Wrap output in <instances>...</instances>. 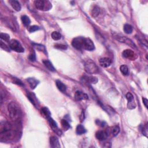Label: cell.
I'll list each match as a JSON object with an SVG mask.
<instances>
[{"label": "cell", "instance_id": "obj_38", "mask_svg": "<svg viewBox=\"0 0 148 148\" xmlns=\"http://www.w3.org/2000/svg\"><path fill=\"white\" fill-rule=\"evenodd\" d=\"M84 113L83 112H82V114L80 115V122H82L83 121H84Z\"/></svg>", "mask_w": 148, "mask_h": 148}, {"label": "cell", "instance_id": "obj_32", "mask_svg": "<svg viewBox=\"0 0 148 148\" xmlns=\"http://www.w3.org/2000/svg\"><path fill=\"white\" fill-rule=\"evenodd\" d=\"M55 47L60 50H66L67 49V46L63 45V44H56V45H55Z\"/></svg>", "mask_w": 148, "mask_h": 148}, {"label": "cell", "instance_id": "obj_18", "mask_svg": "<svg viewBox=\"0 0 148 148\" xmlns=\"http://www.w3.org/2000/svg\"><path fill=\"white\" fill-rule=\"evenodd\" d=\"M76 132L78 135H82L86 132V130L85 128L81 124H79L76 127Z\"/></svg>", "mask_w": 148, "mask_h": 148}, {"label": "cell", "instance_id": "obj_2", "mask_svg": "<svg viewBox=\"0 0 148 148\" xmlns=\"http://www.w3.org/2000/svg\"><path fill=\"white\" fill-rule=\"evenodd\" d=\"M15 130L10 123L1 122L0 125V138L1 141H7L14 137Z\"/></svg>", "mask_w": 148, "mask_h": 148}, {"label": "cell", "instance_id": "obj_7", "mask_svg": "<svg viewBox=\"0 0 148 148\" xmlns=\"http://www.w3.org/2000/svg\"><path fill=\"white\" fill-rule=\"evenodd\" d=\"M115 38L116 40H118V41L120 42H122V43H126L127 45H129L132 48H136V45L135 43H134L131 39H129V38L126 37V36H120V35H116L115 36Z\"/></svg>", "mask_w": 148, "mask_h": 148}, {"label": "cell", "instance_id": "obj_13", "mask_svg": "<svg viewBox=\"0 0 148 148\" xmlns=\"http://www.w3.org/2000/svg\"><path fill=\"white\" fill-rule=\"evenodd\" d=\"M50 143H51V147L56 148L60 147L59 139L55 136H52V137L50 138Z\"/></svg>", "mask_w": 148, "mask_h": 148}, {"label": "cell", "instance_id": "obj_34", "mask_svg": "<svg viewBox=\"0 0 148 148\" xmlns=\"http://www.w3.org/2000/svg\"><path fill=\"white\" fill-rule=\"evenodd\" d=\"M126 98L128 100V102H131L134 100V96L131 93L128 92L126 94Z\"/></svg>", "mask_w": 148, "mask_h": 148}, {"label": "cell", "instance_id": "obj_36", "mask_svg": "<svg viewBox=\"0 0 148 148\" xmlns=\"http://www.w3.org/2000/svg\"><path fill=\"white\" fill-rule=\"evenodd\" d=\"M13 80H14V83H16L17 84H19V85H20V86H24V84L22 83V82L20 81V80L18 79L17 78H14L13 79Z\"/></svg>", "mask_w": 148, "mask_h": 148}, {"label": "cell", "instance_id": "obj_8", "mask_svg": "<svg viewBox=\"0 0 148 148\" xmlns=\"http://www.w3.org/2000/svg\"><path fill=\"white\" fill-rule=\"evenodd\" d=\"M47 119L48 120V122H49L50 126H51V127H52V128L54 131H55L56 132L58 135H61V134H62V132H61V131L59 129L58 126H57L56 122L55 121L51 118V116L49 117V118H47Z\"/></svg>", "mask_w": 148, "mask_h": 148}, {"label": "cell", "instance_id": "obj_37", "mask_svg": "<svg viewBox=\"0 0 148 148\" xmlns=\"http://www.w3.org/2000/svg\"><path fill=\"white\" fill-rule=\"evenodd\" d=\"M142 101H143V104L145 105L146 108H147V103H148L147 100L146 98H142Z\"/></svg>", "mask_w": 148, "mask_h": 148}, {"label": "cell", "instance_id": "obj_27", "mask_svg": "<svg viewBox=\"0 0 148 148\" xmlns=\"http://www.w3.org/2000/svg\"><path fill=\"white\" fill-rule=\"evenodd\" d=\"M41 112L42 113V114H43L46 118H48L49 117L51 116V112H50L49 110L47 108H46V107H44L41 109Z\"/></svg>", "mask_w": 148, "mask_h": 148}, {"label": "cell", "instance_id": "obj_1", "mask_svg": "<svg viewBox=\"0 0 148 148\" xmlns=\"http://www.w3.org/2000/svg\"><path fill=\"white\" fill-rule=\"evenodd\" d=\"M73 47L78 50H86L92 51L95 49L94 44L89 38L77 37L74 38L72 41Z\"/></svg>", "mask_w": 148, "mask_h": 148}, {"label": "cell", "instance_id": "obj_20", "mask_svg": "<svg viewBox=\"0 0 148 148\" xmlns=\"http://www.w3.org/2000/svg\"><path fill=\"white\" fill-rule=\"evenodd\" d=\"M21 20H22L23 24L25 26H29L31 23V20L30 18H28L27 16H26V15L22 16V18H21Z\"/></svg>", "mask_w": 148, "mask_h": 148}, {"label": "cell", "instance_id": "obj_30", "mask_svg": "<svg viewBox=\"0 0 148 148\" xmlns=\"http://www.w3.org/2000/svg\"><path fill=\"white\" fill-rule=\"evenodd\" d=\"M120 132V128L118 126H115L112 128V133L113 136H116Z\"/></svg>", "mask_w": 148, "mask_h": 148}, {"label": "cell", "instance_id": "obj_28", "mask_svg": "<svg viewBox=\"0 0 148 148\" xmlns=\"http://www.w3.org/2000/svg\"><path fill=\"white\" fill-rule=\"evenodd\" d=\"M0 38L2 40H4L5 41H9L10 39V36L8 34L5 33H1L0 34Z\"/></svg>", "mask_w": 148, "mask_h": 148}, {"label": "cell", "instance_id": "obj_26", "mask_svg": "<svg viewBox=\"0 0 148 148\" xmlns=\"http://www.w3.org/2000/svg\"><path fill=\"white\" fill-rule=\"evenodd\" d=\"M61 125H62V127L64 130H67L70 128V125L69 124V123L67 122L66 120L63 119L61 120Z\"/></svg>", "mask_w": 148, "mask_h": 148}, {"label": "cell", "instance_id": "obj_17", "mask_svg": "<svg viewBox=\"0 0 148 148\" xmlns=\"http://www.w3.org/2000/svg\"><path fill=\"white\" fill-rule=\"evenodd\" d=\"M56 84L57 87L58 88V89L60 90V91L63 92V93H64V92L66 91V90H67L66 86H65L62 82H61L60 80H58L56 81Z\"/></svg>", "mask_w": 148, "mask_h": 148}, {"label": "cell", "instance_id": "obj_14", "mask_svg": "<svg viewBox=\"0 0 148 148\" xmlns=\"http://www.w3.org/2000/svg\"><path fill=\"white\" fill-rule=\"evenodd\" d=\"M9 3L13 8L17 12H19L21 10V5L19 1L16 0H11Z\"/></svg>", "mask_w": 148, "mask_h": 148}, {"label": "cell", "instance_id": "obj_33", "mask_svg": "<svg viewBox=\"0 0 148 148\" xmlns=\"http://www.w3.org/2000/svg\"><path fill=\"white\" fill-rule=\"evenodd\" d=\"M127 107H128V108L130 109H132L135 108L136 107V105H135V103L134 102V100L131 101V102H128Z\"/></svg>", "mask_w": 148, "mask_h": 148}, {"label": "cell", "instance_id": "obj_25", "mask_svg": "<svg viewBox=\"0 0 148 148\" xmlns=\"http://www.w3.org/2000/svg\"><path fill=\"white\" fill-rule=\"evenodd\" d=\"M86 80L90 83L95 84L98 82V79L95 76H86Z\"/></svg>", "mask_w": 148, "mask_h": 148}, {"label": "cell", "instance_id": "obj_29", "mask_svg": "<svg viewBox=\"0 0 148 148\" xmlns=\"http://www.w3.org/2000/svg\"><path fill=\"white\" fill-rule=\"evenodd\" d=\"M0 46H1V47L2 49L5 50V51H7V52H10V47L9 46H8L5 44V43H4L3 42V41H1V42H0Z\"/></svg>", "mask_w": 148, "mask_h": 148}, {"label": "cell", "instance_id": "obj_6", "mask_svg": "<svg viewBox=\"0 0 148 148\" xmlns=\"http://www.w3.org/2000/svg\"><path fill=\"white\" fill-rule=\"evenodd\" d=\"M9 47L13 51L18 53H23L24 49L21 43L16 39L11 40L9 42Z\"/></svg>", "mask_w": 148, "mask_h": 148}, {"label": "cell", "instance_id": "obj_15", "mask_svg": "<svg viewBox=\"0 0 148 148\" xmlns=\"http://www.w3.org/2000/svg\"><path fill=\"white\" fill-rule=\"evenodd\" d=\"M27 82H28V83L30 84V87L32 89H34L37 86V85L39 83V81L35 79V78H28L27 79Z\"/></svg>", "mask_w": 148, "mask_h": 148}, {"label": "cell", "instance_id": "obj_5", "mask_svg": "<svg viewBox=\"0 0 148 148\" xmlns=\"http://www.w3.org/2000/svg\"><path fill=\"white\" fill-rule=\"evenodd\" d=\"M48 1H43V0H36L34 1V5L35 8L40 11H46L49 10L52 8L51 4L47 5Z\"/></svg>", "mask_w": 148, "mask_h": 148}, {"label": "cell", "instance_id": "obj_10", "mask_svg": "<svg viewBox=\"0 0 148 148\" xmlns=\"http://www.w3.org/2000/svg\"><path fill=\"white\" fill-rule=\"evenodd\" d=\"M109 135V133L107 131H98L96 132L95 137L100 141H104L106 139Z\"/></svg>", "mask_w": 148, "mask_h": 148}, {"label": "cell", "instance_id": "obj_35", "mask_svg": "<svg viewBox=\"0 0 148 148\" xmlns=\"http://www.w3.org/2000/svg\"><path fill=\"white\" fill-rule=\"evenodd\" d=\"M28 59H29L31 61H35L36 60L35 53H34L30 54L29 57H28Z\"/></svg>", "mask_w": 148, "mask_h": 148}, {"label": "cell", "instance_id": "obj_31", "mask_svg": "<svg viewBox=\"0 0 148 148\" xmlns=\"http://www.w3.org/2000/svg\"><path fill=\"white\" fill-rule=\"evenodd\" d=\"M40 29V27L39 26H31L30 27L28 28V31L30 32H34L35 31H36L39 30Z\"/></svg>", "mask_w": 148, "mask_h": 148}, {"label": "cell", "instance_id": "obj_12", "mask_svg": "<svg viewBox=\"0 0 148 148\" xmlns=\"http://www.w3.org/2000/svg\"><path fill=\"white\" fill-rule=\"evenodd\" d=\"M99 63L101 66L104 68H107L112 64V60L111 59L108 58V57H104V58L100 59Z\"/></svg>", "mask_w": 148, "mask_h": 148}, {"label": "cell", "instance_id": "obj_9", "mask_svg": "<svg viewBox=\"0 0 148 148\" xmlns=\"http://www.w3.org/2000/svg\"><path fill=\"white\" fill-rule=\"evenodd\" d=\"M122 55L124 58L130 60L135 59L136 57V55L134 53V52L130 49H127L124 51L122 53Z\"/></svg>", "mask_w": 148, "mask_h": 148}, {"label": "cell", "instance_id": "obj_24", "mask_svg": "<svg viewBox=\"0 0 148 148\" xmlns=\"http://www.w3.org/2000/svg\"><path fill=\"white\" fill-rule=\"evenodd\" d=\"M52 38L55 41H58V40H60L61 38V35L59 32L54 31L52 33Z\"/></svg>", "mask_w": 148, "mask_h": 148}, {"label": "cell", "instance_id": "obj_21", "mask_svg": "<svg viewBox=\"0 0 148 148\" xmlns=\"http://www.w3.org/2000/svg\"><path fill=\"white\" fill-rule=\"evenodd\" d=\"M123 30H124V31L125 32V33H126L127 34H130L132 32L133 28H132V27L131 26L130 24H126L124 26Z\"/></svg>", "mask_w": 148, "mask_h": 148}, {"label": "cell", "instance_id": "obj_3", "mask_svg": "<svg viewBox=\"0 0 148 148\" xmlns=\"http://www.w3.org/2000/svg\"><path fill=\"white\" fill-rule=\"evenodd\" d=\"M8 110L9 116L13 122L17 123L21 122L22 118V112L16 103L13 101L11 102L8 107Z\"/></svg>", "mask_w": 148, "mask_h": 148}, {"label": "cell", "instance_id": "obj_19", "mask_svg": "<svg viewBox=\"0 0 148 148\" xmlns=\"http://www.w3.org/2000/svg\"><path fill=\"white\" fill-rule=\"evenodd\" d=\"M32 45H33L34 47H35L37 51L39 52H42L45 53H46V48L43 45H41V44L34 43H32Z\"/></svg>", "mask_w": 148, "mask_h": 148}, {"label": "cell", "instance_id": "obj_11", "mask_svg": "<svg viewBox=\"0 0 148 148\" xmlns=\"http://www.w3.org/2000/svg\"><path fill=\"white\" fill-rule=\"evenodd\" d=\"M75 98L77 101H82V100H87L89 99V97L86 94L83 93L80 91H76L75 94Z\"/></svg>", "mask_w": 148, "mask_h": 148}, {"label": "cell", "instance_id": "obj_16", "mask_svg": "<svg viewBox=\"0 0 148 148\" xmlns=\"http://www.w3.org/2000/svg\"><path fill=\"white\" fill-rule=\"evenodd\" d=\"M43 64L45 65V66L46 67L49 71H52V72H55V71H56L55 67H53V65L52 64V63L49 60H45L43 61Z\"/></svg>", "mask_w": 148, "mask_h": 148}, {"label": "cell", "instance_id": "obj_4", "mask_svg": "<svg viewBox=\"0 0 148 148\" xmlns=\"http://www.w3.org/2000/svg\"><path fill=\"white\" fill-rule=\"evenodd\" d=\"M84 70L89 74H97L99 71L98 67L91 60H87L84 63Z\"/></svg>", "mask_w": 148, "mask_h": 148}, {"label": "cell", "instance_id": "obj_22", "mask_svg": "<svg viewBox=\"0 0 148 148\" xmlns=\"http://www.w3.org/2000/svg\"><path fill=\"white\" fill-rule=\"evenodd\" d=\"M100 12V8L98 7L97 6H94L93 9H92L91 12V16L93 17V18H95L97 17L98 15H99Z\"/></svg>", "mask_w": 148, "mask_h": 148}, {"label": "cell", "instance_id": "obj_23", "mask_svg": "<svg viewBox=\"0 0 148 148\" xmlns=\"http://www.w3.org/2000/svg\"><path fill=\"white\" fill-rule=\"evenodd\" d=\"M120 70L123 75H128V68L126 65H122L120 67Z\"/></svg>", "mask_w": 148, "mask_h": 148}]
</instances>
